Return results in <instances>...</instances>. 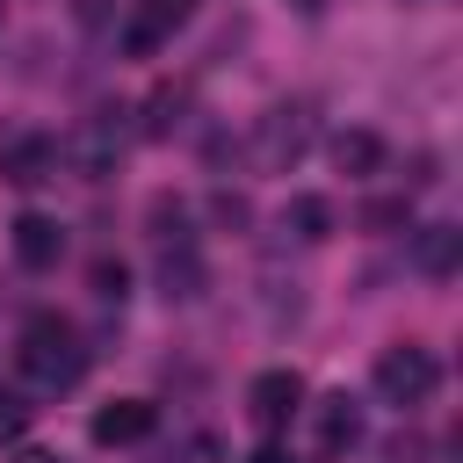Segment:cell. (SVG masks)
I'll list each match as a JSON object with an SVG mask.
<instances>
[{
	"mask_svg": "<svg viewBox=\"0 0 463 463\" xmlns=\"http://www.w3.org/2000/svg\"><path fill=\"white\" fill-rule=\"evenodd\" d=\"M94 297H109V304H116V297H123V268H109V260H101V268H94Z\"/></svg>",
	"mask_w": 463,
	"mask_h": 463,
	"instance_id": "e0dca14e",
	"label": "cell"
},
{
	"mask_svg": "<svg viewBox=\"0 0 463 463\" xmlns=\"http://www.w3.org/2000/svg\"><path fill=\"white\" fill-rule=\"evenodd\" d=\"M412 260H420V275L449 282V275H456V260H463V232H456V224H427V232H420V246H412Z\"/></svg>",
	"mask_w": 463,
	"mask_h": 463,
	"instance_id": "4fadbf2b",
	"label": "cell"
},
{
	"mask_svg": "<svg viewBox=\"0 0 463 463\" xmlns=\"http://www.w3.org/2000/svg\"><path fill=\"white\" fill-rule=\"evenodd\" d=\"M109 14V0H80V22H101Z\"/></svg>",
	"mask_w": 463,
	"mask_h": 463,
	"instance_id": "ac0fdd59",
	"label": "cell"
},
{
	"mask_svg": "<svg viewBox=\"0 0 463 463\" xmlns=\"http://www.w3.org/2000/svg\"><path fill=\"white\" fill-rule=\"evenodd\" d=\"M145 109H152V116H145V137H174L181 109H188V87H159V94H152Z\"/></svg>",
	"mask_w": 463,
	"mask_h": 463,
	"instance_id": "9a60e30c",
	"label": "cell"
},
{
	"mask_svg": "<svg viewBox=\"0 0 463 463\" xmlns=\"http://www.w3.org/2000/svg\"><path fill=\"white\" fill-rule=\"evenodd\" d=\"M123 137H130V130H123V109H94V116L72 130V145H65V152H72V166L94 181V174H109V166L123 159Z\"/></svg>",
	"mask_w": 463,
	"mask_h": 463,
	"instance_id": "8992f818",
	"label": "cell"
},
{
	"mask_svg": "<svg viewBox=\"0 0 463 463\" xmlns=\"http://www.w3.org/2000/svg\"><path fill=\"white\" fill-rule=\"evenodd\" d=\"M14 362H22L29 391L58 398V391H72V383L87 376V340H80V326H72V318L36 311V318L22 326V340H14Z\"/></svg>",
	"mask_w": 463,
	"mask_h": 463,
	"instance_id": "6da1fadb",
	"label": "cell"
},
{
	"mask_svg": "<svg viewBox=\"0 0 463 463\" xmlns=\"http://www.w3.org/2000/svg\"><path fill=\"white\" fill-rule=\"evenodd\" d=\"M333 166H340L347 181L383 174V137H376V130H340V137H333Z\"/></svg>",
	"mask_w": 463,
	"mask_h": 463,
	"instance_id": "7c38bea8",
	"label": "cell"
},
{
	"mask_svg": "<svg viewBox=\"0 0 463 463\" xmlns=\"http://www.w3.org/2000/svg\"><path fill=\"white\" fill-rule=\"evenodd\" d=\"M58 174V145L51 137H14V145H0V181L7 188H36V181H51Z\"/></svg>",
	"mask_w": 463,
	"mask_h": 463,
	"instance_id": "30bf717a",
	"label": "cell"
},
{
	"mask_svg": "<svg viewBox=\"0 0 463 463\" xmlns=\"http://www.w3.org/2000/svg\"><path fill=\"white\" fill-rule=\"evenodd\" d=\"M152 427H159V405H152V398H116V405H101V412L87 420L94 449H130V441H145Z\"/></svg>",
	"mask_w": 463,
	"mask_h": 463,
	"instance_id": "ba28073f",
	"label": "cell"
},
{
	"mask_svg": "<svg viewBox=\"0 0 463 463\" xmlns=\"http://www.w3.org/2000/svg\"><path fill=\"white\" fill-rule=\"evenodd\" d=\"M14 463H58V456H51V449H22Z\"/></svg>",
	"mask_w": 463,
	"mask_h": 463,
	"instance_id": "d6986e66",
	"label": "cell"
},
{
	"mask_svg": "<svg viewBox=\"0 0 463 463\" xmlns=\"http://www.w3.org/2000/svg\"><path fill=\"white\" fill-rule=\"evenodd\" d=\"M311 427H318V449H326V456H340V449H354V441H362V405H354L347 391H333V398H318Z\"/></svg>",
	"mask_w": 463,
	"mask_h": 463,
	"instance_id": "8fae6325",
	"label": "cell"
},
{
	"mask_svg": "<svg viewBox=\"0 0 463 463\" xmlns=\"http://www.w3.org/2000/svg\"><path fill=\"white\" fill-rule=\"evenodd\" d=\"M14 260H22L29 275L58 268V260H65V224L43 217V210H22V217H14Z\"/></svg>",
	"mask_w": 463,
	"mask_h": 463,
	"instance_id": "9c48e42d",
	"label": "cell"
},
{
	"mask_svg": "<svg viewBox=\"0 0 463 463\" xmlns=\"http://www.w3.org/2000/svg\"><path fill=\"white\" fill-rule=\"evenodd\" d=\"M282 232H297L304 246L333 239V203H326V195H289V210H282Z\"/></svg>",
	"mask_w": 463,
	"mask_h": 463,
	"instance_id": "5bb4252c",
	"label": "cell"
},
{
	"mask_svg": "<svg viewBox=\"0 0 463 463\" xmlns=\"http://www.w3.org/2000/svg\"><path fill=\"white\" fill-rule=\"evenodd\" d=\"M311 137H318L311 101H275V109L253 123V166H260V174H289V166L311 152Z\"/></svg>",
	"mask_w": 463,
	"mask_h": 463,
	"instance_id": "3957f363",
	"label": "cell"
},
{
	"mask_svg": "<svg viewBox=\"0 0 463 463\" xmlns=\"http://www.w3.org/2000/svg\"><path fill=\"white\" fill-rule=\"evenodd\" d=\"M152 253H159V289L166 297H203V282H210V268H203V246H195V232H188V210L174 203V195H152Z\"/></svg>",
	"mask_w": 463,
	"mask_h": 463,
	"instance_id": "7a4b0ae2",
	"label": "cell"
},
{
	"mask_svg": "<svg viewBox=\"0 0 463 463\" xmlns=\"http://www.w3.org/2000/svg\"><path fill=\"white\" fill-rule=\"evenodd\" d=\"M246 463H289V456H282V449H253Z\"/></svg>",
	"mask_w": 463,
	"mask_h": 463,
	"instance_id": "ffe728a7",
	"label": "cell"
},
{
	"mask_svg": "<svg viewBox=\"0 0 463 463\" xmlns=\"http://www.w3.org/2000/svg\"><path fill=\"white\" fill-rule=\"evenodd\" d=\"M289 7H297V14H326V0H289Z\"/></svg>",
	"mask_w": 463,
	"mask_h": 463,
	"instance_id": "44dd1931",
	"label": "cell"
},
{
	"mask_svg": "<svg viewBox=\"0 0 463 463\" xmlns=\"http://www.w3.org/2000/svg\"><path fill=\"white\" fill-rule=\"evenodd\" d=\"M434 383H441V362L427 354V347H383L376 354V398L383 405H427L434 398Z\"/></svg>",
	"mask_w": 463,
	"mask_h": 463,
	"instance_id": "277c9868",
	"label": "cell"
},
{
	"mask_svg": "<svg viewBox=\"0 0 463 463\" xmlns=\"http://www.w3.org/2000/svg\"><path fill=\"white\" fill-rule=\"evenodd\" d=\"M188 14H195V0H137L130 22H123V51H130V58H152Z\"/></svg>",
	"mask_w": 463,
	"mask_h": 463,
	"instance_id": "52a82bcc",
	"label": "cell"
},
{
	"mask_svg": "<svg viewBox=\"0 0 463 463\" xmlns=\"http://www.w3.org/2000/svg\"><path fill=\"white\" fill-rule=\"evenodd\" d=\"M246 412H253L260 434L289 427V420L304 412V376H297V369H260V376L246 383Z\"/></svg>",
	"mask_w": 463,
	"mask_h": 463,
	"instance_id": "5b68a950",
	"label": "cell"
},
{
	"mask_svg": "<svg viewBox=\"0 0 463 463\" xmlns=\"http://www.w3.org/2000/svg\"><path fill=\"white\" fill-rule=\"evenodd\" d=\"M405 7H434V0H405Z\"/></svg>",
	"mask_w": 463,
	"mask_h": 463,
	"instance_id": "7402d4cb",
	"label": "cell"
},
{
	"mask_svg": "<svg viewBox=\"0 0 463 463\" xmlns=\"http://www.w3.org/2000/svg\"><path fill=\"white\" fill-rule=\"evenodd\" d=\"M29 412H36V405H29L22 391H0V441H14V434L29 427Z\"/></svg>",
	"mask_w": 463,
	"mask_h": 463,
	"instance_id": "2e32d148",
	"label": "cell"
}]
</instances>
